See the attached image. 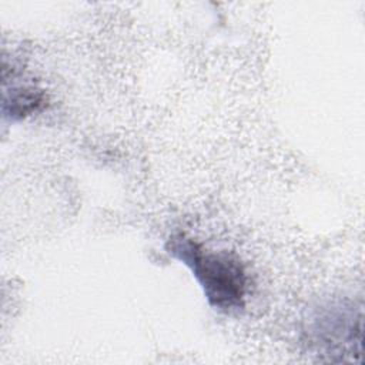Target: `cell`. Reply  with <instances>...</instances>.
I'll return each mask as SVG.
<instances>
[{
	"label": "cell",
	"mask_w": 365,
	"mask_h": 365,
	"mask_svg": "<svg viewBox=\"0 0 365 365\" xmlns=\"http://www.w3.org/2000/svg\"><path fill=\"white\" fill-rule=\"evenodd\" d=\"M165 248L192 271L212 308L231 312L244 307L247 274L237 257L208 251L185 234L170 237Z\"/></svg>",
	"instance_id": "6da1fadb"
},
{
	"label": "cell",
	"mask_w": 365,
	"mask_h": 365,
	"mask_svg": "<svg viewBox=\"0 0 365 365\" xmlns=\"http://www.w3.org/2000/svg\"><path fill=\"white\" fill-rule=\"evenodd\" d=\"M44 91L36 86H14L4 91L3 111L11 120L24 118L44 106Z\"/></svg>",
	"instance_id": "7a4b0ae2"
}]
</instances>
